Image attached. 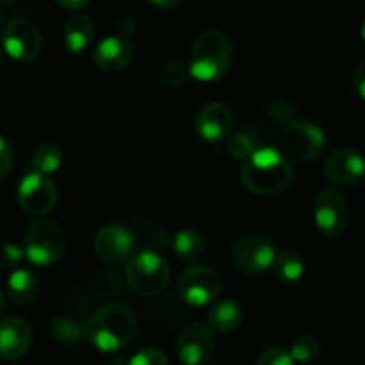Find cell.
Returning a JSON list of instances; mask_svg holds the SVG:
<instances>
[{"mask_svg": "<svg viewBox=\"0 0 365 365\" xmlns=\"http://www.w3.org/2000/svg\"><path fill=\"white\" fill-rule=\"evenodd\" d=\"M271 269H273L274 277L280 284L294 285L305 274V262H303L302 255L294 250H280V252H277Z\"/></svg>", "mask_w": 365, "mask_h": 365, "instance_id": "21", "label": "cell"}, {"mask_svg": "<svg viewBox=\"0 0 365 365\" xmlns=\"http://www.w3.org/2000/svg\"><path fill=\"white\" fill-rule=\"evenodd\" d=\"M173 248L182 262H195V260L202 259L205 253V239L198 230L184 228L175 235Z\"/></svg>", "mask_w": 365, "mask_h": 365, "instance_id": "22", "label": "cell"}, {"mask_svg": "<svg viewBox=\"0 0 365 365\" xmlns=\"http://www.w3.org/2000/svg\"><path fill=\"white\" fill-rule=\"evenodd\" d=\"M216 353L212 330L205 324L192 323L182 328L177 337V355L184 365H210Z\"/></svg>", "mask_w": 365, "mask_h": 365, "instance_id": "13", "label": "cell"}, {"mask_svg": "<svg viewBox=\"0 0 365 365\" xmlns=\"http://www.w3.org/2000/svg\"><path fill=\"white\" fill-rule=\"evenodd\" d=\"M232 257H234L235 266L241 267L245 273L262 274L273 266L277 248L267 235L252 234L245 235L235 242Z\"/></svg>", "mask_w": 365, "mask_h": 365, "instance_id": "10", "label": "cell"}, {"mask_svg": "<svg viewBox=\"0 0 365 365\" xmlns=\"http://www.w3.org/2000/svg\"><path fill=\"white\" fill-rule=\"evenodd\" d=\"M294 168L278 148L262 146L242 164L241 180L250 192L271 196L285 191L292 184Z\"/></svg>", "mask_w": 365, "mask_h": 365, "instance_id": "1", "label": "cell"}, {"mask_svg": "<svg viewBox=\"0 0 365 365\" xmlns=\"http://www.w3.org/2000/svg\"><path fill=\"white\" fill-rule=\"evenodd\" d=\"M50 334L64 344H78L84 337V328L70 317H56L50 323Z\"/></svg>", "mask_w": 365, "mask_h": 365, "instance_id": "24", "label": "cell"}, {"mask_svg": "<svg viewBox=\"0 0 365 365\" xmlns=\"http://www.w3.org/2000/svg\"><path fill=\"white\" fill-rule=\"evenodd\" d=\"M95 21L84 13L71 14L64 24V46L68 52L81 53L88 48L89 43L95 38Z\"/></svg>", "mask_w": 365, "mask_h": 365, "instance_id": "18", "label": "cell"}, {"mask_svg": "<svg viewBox=\"0 0 365 365\" xmlns=\"http://www.w3.org/2000/svg\"><path fill=\"white\" fill-rule=\"evenodd\" d=\"M314 221L327 237H339L348 230L349 209L346 198L335 189H324L314 198Z\"/></svg>", "mask_w": 365, "mask_h": 365, "instance_id": "9", "label": "cell"}, {"mask_svg": "<svg viewBox=\"0 0 365 365\" xmlns=\"http://www.w3.org/2000/svg\"><path fill=\"white\" fill-rule=\"evenodd\" d=\"M21 259H24V248L14 242H0V271L18 269Z\"/></svg>", "mask_w": 365, "mask_h": 365, "instance_id": "28", "label": "cell"}, {"mask_svg": "<svg viewBox=\"0 0 365 365\" xmlns=\"http://www.w3.org/2000/svg\"><path fill=\"white\" fill-rule=\"evenodd\" d=\"M234 127V113L223 102H209L195 118V130L203 141L216 145L228 138Z\"/></svg>", "mask_w": 365, "mask_h": 365, "instance_id": "15", "label": "cell"}, {"mask_svg": "<svg viewBox=\"0 0 365 365\" xmlns=\"http://www.w3.org/2000/svg\"><path fill=\"white\" fill-rule=\"evenodd\" d=\"M2 21H4V6L0 4V25H2Z\"/></svg>", "mask_w": 365, "mask_h": 365, "instance_id": "37", "label": "cell"}, {"mask_svg": "<svg viewBox=\"0 0 365 365\" xmlns=\"http://www.w3.org/2000/svg\"><path fill=\"white\" fill-rule=\"evenodd\" d=\"M242 317H245L242 307L234 299L227 298L212 303L207 321H209L210 330L217 334H232L242 324Z\"/></svg>", "mask_w": 365, "mask_h": 365, "instance_id": "20", "label": "cell"}, {"mask_svg": "<svg viewBox=\"0 0 365 365\" xmlns=\"http://www.w3.org/2000/svg\"><path fill=\"white\" fill-rule=\"evenodd\" d=\"M132 59H134V46L121 36H107L95 46L93 52L95 64L107 73L125 70L130 66Z\"/></svg>", "mask_w": 365, "mask_h": 365, "instance_id": "17", "label": "cell"}, {"mask_svg": "<svg viewBox=\"0 0 365 365\" xmlns=\"http://www.w3.org/2000/svg\"><path fill=\"white\" fill-rule=\"evenodd\" d=\"M118 31H120L121 38L128 39V36L134 34V31H135V21L132 20V18H128V16L121 18V20L118 21Z\"/></svg>", "mask_w": 365, "mask_h": 365, "instance_id": "33", "label": "cell"}, {"mask_svg": "<svg viewBox=\"0 0 365 365\" xmlns=\"http://www.w3.org/2000/svg\"><path fill=\"white\" fill-rule=\"evenodd\" d=\"M7 294L14 305H32L39 294V278L31 269H24V267L11 271L7 278Z\"/></svg>", "mask_w": 365, "mask_h": 365, "instance_id": "19", "label": "cell"}, {"mask_svg": "<svg viewBox=\"0 0 365 365\" xmlns=\"http://www.w3.org/2000/svg\"><path fill=\"white\" fill-rule=\"evenodd\" d=\"M66 252V235L52 220L34 221L25 232L24 255L36 266H52Z\"/></svg>", "mask_w": 365, "mask_h": 365, "instance_id": "5", "label": "cell"}, {"mask_svg": "<svg viewBox=\"0 0 365 365\" xmlns=\"http://www.w3.org/2000/svg\"><path fill=\"white\" fill-rule=\"evenodd\" d=\"M135 237L127 227L118 223L103 225L95 234V250L106 262L120 264L132 257Z\"/></svg>", "mask_w": 365, "mask_h": 365, "instance_id": "14", "label": "cell"}, {"mask_svg": "<svg viewBox=\"0 0 365 365\" xmlns=\"http://www.w3.org/2000/svg\"><path fill=\"white\" fill-rule=\"evenodd\" d=\"M351 84L356 95H359L362 100H365V59L359 64V66H356L355 73H353Z\"/></svg>", "mask_w": 365, "mask_h": 365, "instance_id": "32", "label": "cell"}, {"mask_svg": "<svg viewBox=\"0 0 365 365\" xmlns=\"http://www.w3.org/2000/svg\"><path fill=\"white\" fill-rule=\"evenodd\" d=\"M221 292V278L212 267L192 266L178 278V296L191 307L212 305Z\"/></svg>", "mask_w": 365, "mask_h": 365, "instance_id": "7", "label": "cell"}, {"mask_svg": "<svg viewBox=\"0 0 365 365\" xmlns=\"http://www.w3.org/2000/svg\"><path fill=\"white\" fill-rule=\"evenodd\" d=\"M31 342L32 331L27 321L16 316L0 319V360H20L29 351Z\"/></svg>", "mask_w": 365, "mask_h": 365, "instance_id": "16", "label": "cell"}, {"mask_svg": "<svg viewBox=\"0 0 365 365\" xmlns=\"http://www.w3.org/2000/svg\"><path fill=\"white\" fill-rule=\"evenodd\" d=\"M128 365H170L168 356L157 348H145L135 353Z\"/></svg>", "mask_w": 365, "mask_h": 365, "instance_id": "30", "label": "cell"}, {"mask_svg": "<svg viewBox=\"0 0 365 365\" xmlns=\"http://www.w3.org/2000/svg\"><path fill=\"white\" fill-rule=\"evenodd\" d=\"M259 148L255 143V138L248 132H235L227 138V152L237 160H248Z\"/></svg>", "mask_w": 365, "mask_h": 365, "instance_id": "26", "label": "cell"}, {"mask_svg": "<svg viewBox=\"0 0 365 365\" xmlns=\"http://www.w3.org/2000/svg\"><path fill=\"white\" fill-rule=\"evenodd\" d=\"M4 307H6V296H4L2 289H0V314H2Z\"/></svg>", "mask_w": 365, "mask_h": 365, "instance_id": "36", "label": "cell"}, {"mask_svg": "<svg viewBox=\"0 0 365 365\" xmlns=\"http://www.w3.org/2000/svg\"><path fill=\"white\" fill-rule=\"evenodd\" d=\"M292 360L299 364H310L314 360L319 359L321 355V342L319 339L314 335H299L294 342H292L291 349Z\"/></svg>", "mask_w": 365, "mask_h": 365, "instance_id": "25", "label": "cell"}, {"mask_svg": "<svg viewBox=\"0 0 365 365\" xmlns=\"http://www.w3.org/2000/svg\"><path fill=\"white\" fill-rule=\"evenodd\" d=\"M32 164H34V171L50 177L63 166V150L56 143H45L34 152Z\"/></svg>", "mask_w": 365, "mask_h": 365, "instance_id": "23", "label": "cell"}, {"mask_svg": "<svg viewBox=\"0 0 365 365\" xmlns=\"http://www.w3.org/2000/svg\"><path fill=\"white\" fill-rule=\"evenodd\" d=\"M59 6L64 7V9L71 11L73 14H77V13H82V9H84V7H88L89 2H86V0L84 2H82V0H78V2H64V0H61Z\"/></svg>", "mask_w": 365, "mask_h": 365, "instance_id": "34", "label": "cell"}, {"mask_svg": "<svg viewBox=\"0 0 365 365\" xmlns=\"http://www.w3.org/2000/svg\"><path fill=\"white\" fill-rule=\"evenodd\" d=\"M323 175L330 184L355 187L365 180V155L356 148H337L324 159Z\"/></svg>", "mask_w": 365, "mask_h": 365, "instance_id": "12", "label": "cell"}, {"mask_svg": "<svg viewBox=\"0 0 365 365\" xmlns=\"http://www.w3.org/2000/svg\"><path fill=\"white\" fill-rule=\"evenodd\" d=\"M327 145V132L316 123L294 120L285 125L280 134V148L285 157L298 163L317 159Z\"/></svg>", "mask_w": 365, "mask_h": 365, "instance_id": "6", "label": "cell"}, {"mask_svg": "<svg viewBox=\"0 0 365 365\" xmlns=\"http://www.w3.org/2000/svg\"><path fill=\"white\" fill-rule=\"evenodd\" d=\"M128 285L141 296H159L170 284V264L153 250L132 253L125 267Z\"/></svg>", "mask_w": 365, "mask_h": 365, "instance_id": "4", "label": "cell"}, {"mask_svg": "<svg viewBox=\"0 0 365 365\" xmlns=\"http://www.w3.org/2000/svg\"><path fill=\"white\" fill-rule=\"evenodd\" d=\"M18 203L31 216H46L57 205V189L52 178L31 171L20 180L16 191Z\"/></svg>", "mask_w": 365, "mask_h": 365, "instance_id": "8", "label": "cell"}, {"mask_svg": "<svg viewBox=\"0 0 365 365\" xmlns=\"http://www.w3.org/2000/svg\"><path fill=\"white\" fill-rule=\"evenodd\" d=\"M362 38L365 39V18H364V24H362Z\"/></svg>", "mask_w": 365, "mask_h": 365, "instance_id": "39", "label": "cell"}, {"mask_svg": "<svg viewBox=\"0 0 365 365\" xmlns=\"http://www.w3.org/2000/svg\"><path fill=\"white\" fill-rule=\"evenodd\" d=\"M152 6H155V7H164V9H170V7L180 6V2H152Z\"/></svg>", "mask_w": 365, "mask_h": 365, "instance_id": "35", "label": "cell"}, {"mask_svg": "<svg viewBox=\"0 0 365 365\" xmlns=\"http://www.w3.org/2000/svg\"><path fill=\"white\" fill-rule=\"evenodd\" d=\"M138 319L125 305H106L93 312L84 324V334L100 351L114 353L127 348L135 337Z\"/></svg>", "mask_w": 365, "mask_h": 365, "instance_id": "2", "label": "cell"}, {"mask_svg": "<svg viewBox=\"0 0 365 365\" xmlns=\"http://www.w3.org/2000/svg\"><path fill=\"white\" fill-rule=\"evenodd\" d=\"M234 50L225 32L207 29L189 50V75L202 82H216L230 71Z\"/></svg>", "mask_w": 365, "mask_h": 365, "instance_id": "3", "label": "cell"}, {"mask_svg": "<svg viewBox=\"0 0 365 365\" xmlns=\"http://www.w3.org/2000/svg\"><path fill=\"white\" fill-rule=\"evenodd\" d=\"M2 46L14 61H34L43 50V38L32 21L14 18L4 27Z\"/></svg>", "mask_w": 365, "mask_h": 365, "instance_id": "11", "label": "cell"}, {"mask_svg": "<svg viewBox=\"0 0 365 365\" xmlns=\"http://www.w3.org/2000/svg\"><path fill=\"white\" fill-rule=\"evenodd\" d=\"M160 82L168 89H180L187 84L189 70L180 61H170L160 68Z\"/></svg>", "mask_w": 365, "mask_h": 365, "instance_id": "27", "label": "cell"}, {"mask_svg": "<svg viewBox=\"0 0 365 365\" xmlns=\"http://www.w3.org/2000/svg\"><path fill=\"white\" fill-rule=\"evenodd\" d=\"M289 349L282 348V346H271V348L264 349L260 353L257 365H294Z\"/></svg>", "mask_w": 365, "mask_h": 365, "instance_id": "29", "label": "cell"}, {"mask_svg": "<svg viewBox=\"0 0 365 365\" xmlns=\"http://www.w3.org/2000/svg\"><path fill=\"white\" fill-rule=\"evenodd\" d=\"M2 64H4V53L2 50H0V68H2Z\"/></svg>", "mask_w": 365, "mask_h": 365, "instance_id": "38", "label": "cell"}, {"mask_svg": "<svg viewBox=\"0 0 365 365\" xmlns=\"http://www.w3.org/2000/svg\"><path fill=\"white\" fill-rule=\"evenodd\" d=\"M14 166V152L11 148V145L7 143V139H4L0 135V178L9 175V171Z\"/></svg>", "mask_w": 365, "mask_h": 365, "instance_id": "31", "label": "cell"}]
</instances>
